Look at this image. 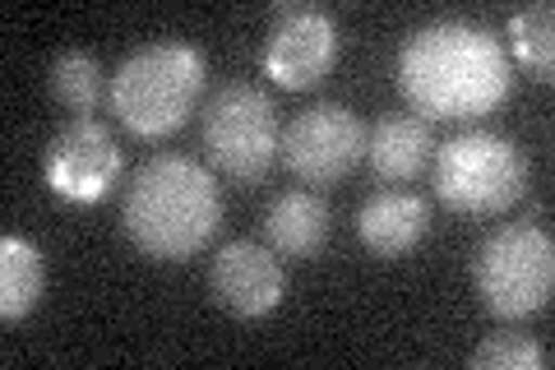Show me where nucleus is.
<instances>
[{
    "label": "nucleus",
    "instance_id": "obj_15",
    "mask_svg": "<svg viewBox=\"0 0 555 370\" xmlns=\"http://www.w3.org/2000/svg\"><path fill=\"white\" fill-rule=\"evenodd\" d=\"M47 88H51V98H56L65 112L93 116L98 102H102V65H98V56H89V51H61V56L51 61V69H47Z\"/></svg>",
    "mask_w": 555,
    "mask_h": 370
},
{
    "label": "nucleus",
    "instance_id": "obj_13",
    "mask_svg": "<svg viewBox=\"0 0 555 370\" xmlns=\"http://www.w3.org/2000/svg\"><path fill=\"white\" fill-rule=\"evenodd\" d=\"M269 251L283 259H315L328 241V204L315 190H287L264 214Z\"/></svg>",
    "mask_w": 555,
    "mask_h": 370
},
{
    "label": "nucleus",
    "instance_id": "obj_5",
    "mask_svg": "<svg viewBox=\"0 0 555 370\" xmlns=\"http://www.w3.org/2000/svg\"><path fill=\"white\" fill-rule=\"evenodd\" d=\"M473 283L481 306L500 320H528L546 310L555 288V245L537 222H505L477 245Z\"/></svg>",
    "mask_w": 555,
    "mask_h": 370
},
{
    "label": "nucleus",
    "instance_id": "obj_1",
    "mask_svg": "<svg viewBox=\"0 0 555 370\" xmlns=\"http://www.w3.org/2000/svg\"><path fill=\"white\" fill-rule=\"evenodd\" d=\"M514 65L495 33L477 24H426L398 47V93L422 120H473L509 98Z\"/></svg>",
    "mask_w": 555,
    "mask_h": 370
},
{
    "label": "nucleus",
    "instance_id": "obj_4",
    "mask_svg": "<svg viewBox=\"0 0 555 370\" xmlns=\"http://www.w3.org/2000/svg\"><path fill=\"white\" fill-rule=\"evenodd\" d=\"M430 186L444 208L467 218H495L509 204H518L528 186V157L505 135L467 130L449 144H436L430 157Z\"/></svg>",
    "mask_w": 555,
    "mask_h": 370
},
{
    "label": "nucleus",
    "instance_id": "obj_2",
    "mask_svg": "<svg viewBox=\"0 0 555 370\" xmlns=\"http://www.w3.org/2000/svg\"><path fill=\"white\" fill-rule=\"evenodd\" d=\"M120 222H126V237L149 259L181 264L199 255L222 227V195L214 171L181 153L149 157L130 176Z\"/></svg>",
    "mask_w": 555,
    "mask_h": 370
},
{
    "label": "nucleus",
    "instance_id": "obj_14",
    "mask_svg": "<svg viewBox=\"0 0 555 370\" xmlns=\"http://www.w3.org/2000/svg\"><path fill=\"white\" fill-rule=\"evenodd\" d=\"M47 292V259L33 241L5 237L0 241V315L14 324L42 302Z\"/></svg>",
    "mask_w": 555,
    "mask_h": 370
},
{
    "label": "nucleus",
    "instance_id": "obj_10",
    "mask_svg": "<svg viewBox=\"0 0 555 370\" xmlns=\"http://www.w3.org/2000/svg\"><path fill=\"white\" fill-rule=\"evenodd\" d=\"M208 292H214V302L228 315H236V320H259V315L278 310V302H283V292H287V278L269 245L232 241L208 264Z\"/></svg>",
    "mask_w": 555,
    "mask_h": 370
},
{
    "label": "nucleus",
    "instance_id": "obj_12",
    "mask_svg": "<svg viewBox=\"0 0 555 370\" xmlns=\"http://www.w3.org/2000/svg\"><path fill=\"white\" fill-rule=\"evenodd\" d=\"M366 157H371L379 181H389V186L416 181L430 157H436L430 120H422V116H379L375 130L366 135Z\"/></svg>",
    "mask_w": 555,
    "mask_h": 370
},
{
    "label": "nucleus",
    "instance_id": "obj_17",
    "mask_svg": "<svg viewBox=\"0 0 555 370\" xmlns=\"http://www.w3.org/2000/svg\"><path fill=\"white\" fill-rule=\"evenodd\" d=\"M546 347L528 339V333H491L473 357H467V366L473 370H546Z\"/></svg>",
    "mask_w": 555,
    "mask_h": 370
},
{
    "label": "nucleus",
    "instance_id": "obj_3",
    "mask_svg": "<svg viewBox=\"0 0 555 370\" xmlns=\"http://www.w3.org/2000/svg\"><path fill=\"white\" fill-rule=\"evenodd\" d=\"M204 75L208 65L199 47H190L181 38H158V42L134 47L116 65L107 102L134 139H163L171 130H181L190 112L199 107Z\"/></svg>",
    "mask_w": 555,
    "mask_h": 370
},
{
    "label": "nucleus",
    "instance_id": "obj_16",
    "mask_svg": "<svg viewBox=\"0 0 555 370\" xmlns=\"http://www.w3.org/2000/svg\"><path fill=\"white\" fill-rule=\"evenodd\" d=\"M551 24H555V5H551V0H532V5L509 14V47H514V56L524 61L542 84H551V69H555V33H551Z\"/></svg>",
    "mask_w": 555,
    "mask_h": 370
},
{
    "label": "nucleus",
    "instance_id": "obj_7",
    "mask_svg": "<svg viewBox=\"0 0 555 370\" xmlns=\"http://www.w3.org/2000/svg\"><path fill=\"white\" fill-rule=\"evenodd\" d=\"M366 126L343 102H315L287 120L278 135V157L306 186H338L366 157Z\"/></svg>",
    "mask_w": 555,
    "mask_h": 370
},
{
    "label": "nucleus",
    "instance_id": "obj_6",
    "mask_svg": "<svg viewBox=\"0 0 555 370\" xmlns=\"http://www.w3.org/2000/svg\"><path fill=\"white\" fill-rule=\"evenodd\" d=\"M204 157L208 167L255 186L278 157L273 98L255 84H222L204 102Z\"/></svg>",
    "mask_w": 555,
    "mask_h": 370
},
{
    "label": "nucleus",
    "instance_id": "obj_11",
    "mask_svg": "<svg viewBox=\"0 0 555 370\" xmlns=\"http://www.w3.org/2000/svg\"><path fill=\"white\" fill-rule=\"evenodd\" d=\"M426 232H430V208L412 190H375L357 214V237L379 259H398L416 251Z\"/></svg>",
    "mask_w": 555,
    "mask_h": 370
},
{
    "label": "nucleus",
    "instance_id": "obj_8",
    "mask_svg": "<svg viewBox=\"0 0 555 370\" xmlns=\"http://www.w3.org/2000/svg\"><path fill=\"white\" fill-rule=\"evenodd\" d=\"M42 167H47V186L56 190V195L93 204L120 181V167L126 163H120L116 135L102 126L98 116H75L51 135Z\"/></svg>",
    "mask_w": 555,
    "mask_h": 370
},
{
    "label": "nucleus",
    "instance_id": "obj_9",
    "mask_svg": "<svg viewBox=\"0 0 555 370\" xmlns=\"http://www.w3.org/2000/svg\"><path fill=\"white\" fill-rule=\"evenodd\" d=\"M338 61V24L320 5H278L264 42V69L283 88H315Z\"/></svg>",
    "mask_w": 555,
    "mask_h": 370
}]
</instances>
